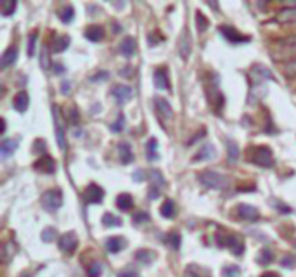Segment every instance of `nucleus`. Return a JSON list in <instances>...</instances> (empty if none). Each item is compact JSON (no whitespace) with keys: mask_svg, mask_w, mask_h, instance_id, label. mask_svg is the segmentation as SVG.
I'll list each match as a JSON object with an SVG mask.
<instances>
[{"mask_svg":"<svg viewBox=\"0 0 296 277\" xmlns=\"http://www.w3.org/2000/svg\"><path fill=\"white\" fill-rule=\"evenodd\" d=\"M248 161H251L256 166L270 168L274 166V156L272 149L269 146H256L248 153Z\"/></svg>","mask_w":296,"mask_h":277,"instance_id":"nucleus-1","label":"nucleus"},{"mask_svg":"<svg viewBox=\"0 0 296 277\" xmlns=\"http://www.w3.org/2000/svg\"><path fill=\"white\" fill-rule=\"evenodd\" d=\"M217 244L220 248H229L232 255H242L244 253V239L239 234H218Z\"/></svg>","mask_w":296,"mask_h":277,"instance_id":"nucleus-2","label":"nucleus"},{"mask_svg":"<svg viewBox=\"0 0 296 277\" xmlns=\"http://www.w3.org/2000/svg\"><path fill=\"white\" fill-rule=\"evenodd\" d=\"M40 203H42V208H44L45 212H49V213L58 212V210L62 206V203H64L62 191L61 189H51V191L44 192Z\"/></svg>","mask_w":296,"mask_h":277,"instance_id":"nucleus-3","label":"nucleus"},{"mask_svg":"<svg viewBox=\"0 0 296 277\" xmlns=\"http://www.w3.org/2000/svg\"><path fill=\"white\" fill-rule=\"evenodd\" d=\"M197 180L201 182V185H204V187L208 189H224L225 185H227V177L213 170L201 171V173L197 175Z\"/></svg>","mask_w":296,"mask_h":277,"instance_id":"nucleus-4","label":"nucleus"},{"mask_svg":"<svg viewBox=\"0 0 296 277\" xmlns=\"http://www.w3.org/2000/svg\"><path fill=\"white\" fill-rule=\"evenodd\" d=\"M265 80H272V73H270L265 66L256 64L249 69V83H251V89L265 83Z\"/></svg>","mask_w":296,"mask_h":277,"instance_id":"nucleus-5","label":"nucleus"},{"mask_svg":"<svg viewBox=\"0 0 296 277\" xmlns=\"http://www.w3.org/2000/svg\"><path fill=\"white\" fill-rule=\"evenodd\" d=\"M52 116H54V132H56V139L61 149H66V135H64V125H62V116H61V110L58 106H52Z\"/></svg>","mask_w":296,"mask_h":277,"instance_id":"nucleus-6","label":"nucleus"},{"mask_svg":"<svg viewBox=\"0 0 296 277\" xmlns=\"http://www.w3.org/2000/svg\"><path fill=\"white\" fill-rule=\"evenodd\" d=\"M218 33H220L227 42H231V44H248V42H251V37L241 35L236 28H232V26H220L218 28Z\"/></svg>","mask_w":296,"mask_h":277,"instance_id":"nucleus-7","label":"nucleus"},{"mask_svg":"<svg viewBox=\"0 0 296 277\" xmlns=\"http://www.w3.org/2000/svg\"><path fill=\"white\" fill-rule=\"evenodd\" d=\"M78 248V236L75 232H66L59 237V250L64 255H73Z\"/></svg>","mask_w":296,"mask_h":277,"instance_id":"nucleus-8","label":"nucleus"},{"mask_svg":"<svg viewBox=\"0 0 296 277\" xmlns=\"http://www.w3.org/2000/svg\"><path fill=\"white\" fill-rule=\"evenodd\" d=\"M104 199V189L97 184H89L83 191V201L87 205H97Z\"/></svg>","mask_w":296,"mask_h":277,"instance_id":"nucleus-9","label":"nucleus"},{"mask_svg":"<svg viewBox=\"0 0 296 277\" xmlns=\"http://www.w3.org/2000/svg\"><path fill=\"white\" fill-rule=\"evenodd\" d=\"M206 94H208V101H210V104L213 106V110L217 111V113H220V110L224 108V94L218 90L217 82H215V83H208Z\"/></svg>","mask_w":296,"mask_h":277,"instance_id":"nucleus-10","label":"nucleus"},{"mask_svg":"<svg viewBox=\"0 0 296 277\" xmlns=\"http://www.w3.org/2000/svg\"><path fill=\"white\" fill-rule=\"evenodd\" d=\"M154 108H156L158 116H160L163 121L174 118V110H172L170 103H168L167 99H163V97H154Z\"/></svg>","mask_w":296,"mask_h":277,"instance_id":"nucleus-11","label":"nucleus"},{"mask_svg":"<svg viewBox=\"0 0 296 277\" xmlns=\"http://www.w3.org/2000/svg\"><path fill=\"white\" fill-rule=\"evenodd\" d=\"M33 168L37 171H42V173L52 175V173H56V170H58V165H56L54 158H51L49 154H44V156L33 165Z\"/></svg>","mask_w":296,"mask_h":277,"instance_id":"nucleus-12","label":"nucleus"},{"mask_svg":"<svg viewBox=\"0 0 296 277\" xmlns=\"http://www.w3.org/2000/svg\"><path fill=\"white\" fill-rule=\"evenodd\" d=\"M151 177H153L154 187H151V191H149V199H156V198H160V192L163 191L165 185H167V180H165L163 173H161L160 170L151 171Z\"/></svg>","mask_w":296,"mask_h":277,"instance_id":"nucleus-13","label":"nucleus"},{"mask_svg":"<svg viewBox=\"0 0 296 277\" xmlns=\"http://www.w3.org/2000/svg\"><path fill=\"white\" fill-rule=\"evenodd\" d=\"M111 94H113V97L116 99V103L125 104V103H128L130 97H132V87L125 85V83H118V85H115L111 89Z\"/></svg>","mask_w":296,"mask_h":277,"instance_id":"nucleus-14","label":"nucleus"},{"mask_svg":"<svg viewBox=\"0 0 296 277\" xmlns=\"http://www.w3.org/2000/svg\"><path fill=\"white\" fill-rule=\"evenodd\" d=\"M237 217L244 222H255L260 219V212L258 208L251 205H239L237 206Z\"/></svg>","mask_w":296,"mask_h":277,"instance_id":"nucleus-15","label":"nucleus"},{"mask_svg":"<svg viewBox=\"0 0 296 277\" xmlns=\"http://www.w3.org/2000/svg\"><path fill=\"white\" fill-rule=\"evenodd\" d=\"M28 104H30V96H28V92L21 90V92H17L16 96H14L12 106L17 113H24V111L28 110Z\"/></svg>","mask_w":296,"mask_h":277,"instance_id":"nucleus-16","label":"nucleus"},{"mask_svg":"<svg viewBox=\"0 0 296 277\" xmlns=\"http://www.w3.org/2000/svg\"><path fill=\"white\" fill-rule=\"evenodd\" d=\"M118 154H119V161L123 165H130L133 161L132 147H130V142H126V140H121L118 144Z\"/></svg>","mask_w":296,"mask_h":277,"instance_id":"nucleus-17","label":"nucleus"},{"mask_svg":"<svg viewBox=\"0 0 296 277\" xmlns=\"http://www.w3.org/2000/svg\"><path fill=\"white\" fill-rule=\"evenodd\" d=\"M16 59H17V47L12 45V47L7 49V51L2 54V57H0V68L7 69L9 66H12L14 62H16Z\"/></svg>","mask_w":296,"mask_h":277,"instance_id":"nucleus-18","label":"nucleus"},{"mask_svg":"<svg viewBox=\"0 0 296 277\" xmlns=\"http://www.w3.org/2000/svg\"><path fill=\"white\" fill-rule=\"evenodd\" d=\"M154 83L160 90H170V80H168V73L165 68H158L154 71Z\"/></svg>","mask_w":296,"mask_h":277,"instance_id":"nucleus-19","label":"nucleus"},{"mask_svg":"<svg viewBox=\"0 0 296 277\" xmlns=\"http://www.w3.org/2000/svg\"><path fill=\"white\" fill-rule=\"evenodd\" d=\"M125 246H126V241L123 239V237H119V236H113V237H109V239L106 241V250H108L109 253H113V255L119 253V251H121Z\"/></svg>","mask_w":296,"mask_h":277,"instance_id":"nucleus-20","label":"nucleus"},{"mask_svg":"<svg viewBox=\"0 0 296 277\" xmlns=\"http://www.w3.org/2000/svg\"><path fill=\"white\" fill-rule=\"evenodd\" d=\"M137 51V42L133 37H125V40L119 44V52H121L125 57H132Z\"/></svg>","mask_w":296,"mask_h":277,"instance_id":"nucleus-21","label":"nucleus"},{"mask_svg":"<svg viewBox=\"0 0 296 277\" xmlns=\"http://www.w3.org/2000/svg\"><path fill=\"white\" fill-rule=\"evenodd\" d=\"M178 54L182 55V59H184V61H187L189 54H191V40H189L187 30H184L182 37L178 38Z\"/></svg>","mask_w":296,"mask_h":277,"instance_id":"nucleus-22","label":"nucleus"},{"mask_svg":"<svg viewBox=\"0 0 296 277\" xmlns=\"http://www.w3.org/2000/svg\"><path fill=\"white\" fill-rule=\"evenodd\" d=\"M215 154H217V149H215L213 144H204V146L197 151V154H194V158H192V160H194V161H206V160L215 158Z\"/></svg>","mask_w":296,"mask_h":277,"instance_id":"nucleus-23","label":"nucleus"},{"mask_svg":"<svg viewBox=\"0 0 296 277\" xmlns=\"http://www.w3.org/2000/svg\"><path fill=\"white\" fill-rule=\"evenodd\" d=\"M210 271L197 264H189L184 271V277H210Z\"/></svg>","mask_w":296,"mask_h":277,"instance_id":"nucleus-24","label":"nucleus"},{"mask_svg":"<svg viewBox=\"0 0 296 277\" xmlns=\"http://www.w3.org/2000/svg\"><path fill=\"white\" fill-rule=\"evenodd\" d=\"M276 21L279 23H295L296 21V7H284L276 14Z\"/></svg>","mask_w":296,"mask_h":277,"instance_id":"nucleus-25","label":"nucleus"},{"mask_svg":"<svg viewBox=\"0 0 296 277\" xmlns=\"http://www.w3.org/2000/svg\"><path fill=\"white\" fill-rule=\"evenodd\" d=\"M116 208L119 212H130L133 208V198L128 194V192H123L116 198Z\"/></svg>","mask_w":296,"mask_h":277,"instance_id":"nucleus-26","label":"nucleus"},{"mask_svg":"<svg viewBox=\"0 0 296 277\" xmlns=\"http://www.w3.org/2000/svg\"><path fill=\"white\" fill-rule=\"evenodd\" d=\"M106 31L102 26H89L85 30V38L90 42H101L102 38H104Z\"/></svg>","mask_w":296,"mask_h":277,"instance_id":"nucleus-27","label":"nucleus"},{"mask_svg":"<svg viewBox=\"0 0 296 277\" xmlns=\"http://www.w3.org/2000/svg\"><path fill=\"white\" fill-rule=\"evenodd\" d=\"M16 149H17V139H3L2 144H0L2 158H9Z\"/></svg>","mask_w":296,"mask_h":277,"instance_id":"nucleus-28","label":"nucleus"},{"mask_svg":"<svg viewBox=\"0 0 296 277\" xmlns=\"http://www.w3.org/2000/svg\"><path fill=\"white\" fill-rule=\"evenodd\" d=\"M0 255H2L3 264H9V262L12 260L14 255H16V244H14L12 241H7V243H3L2 250H0Z\"/></svg>","mask_w":296,"mask_h":277,"instance_id":"nucleus-29","label":"nucleus"},{"mask_svg":"<svg viewBox=\"0 0 296 277\" xmlns=\"http://www.w3.org/2000/svg\"><path fill=\"white\" fill-rule=\"evenodd\" d=\"M146 156L149 161H158L160 160V154H158V140L156 139H149L146 144Z\"/></svg>","mask_w":296,"mask_h":277,"instance_id":"nucleus-30","label":"nucleus"},{"mask_svg":"<svg viewBox=\"0 0 296 277\" xmlns=\"http://www.w3.org/2000/svg\"><path fill=\"white\" fill-rule=\"evenodd\" d=\"M225 146H227V160H229V163H236L237 161V158H239V147H237V144L234 142V140H231V139H225Z\"/></svg>","mask_w":296,"mask_h":277,"instance_id":"nucleus-31","label":"nucleus"},{"mask_svg":"<svg viewBox=\"0 0 296 277\" xmlns=\"http://www.w3.org/2000/svg\"><path fill=\"white\" fill-rule=\"evenodd\" d=\"M160 213H161V217H165V219H174V217L177 215V208H175V203L172 201V199H167V201L161 205Z\"/></svg>","mask_w":296,"mask_h":277,"instance_id":"nucleus-32","label":"nucleus"},{"mask_svg":"<svg viewBox=\"0 0 296 277\" xmlns=\"http://www.w3.org/2000/svg\"><path fill=\"white\" fill-rule=\"evenodd\" d=\"M156 258V255L153 253V251H149V250H139V251H135V260L139 262V264H144V265H149L151 262Z\"/></svg>","mask_w":296,"mask_h":277,"instance_id":"nucleus-33","label":"nucleus"},{"mask_svg":"<svg viewBox=\"0 0 296 277\" xmlns=\"http://www.w3.org/2000/svg\"><path fill=\"white\" fill-rule=\"evenodd\" d=\"M69 42H71V38L66 37V35H62V37H56L54 44H52V51L54 52H64L66 49L69 47Z\"/></svg>","mask_w":296,"mask_h":277,"instance_id":"nucleus-34","label":"nucleus"},{"mask_svg":"<svg viewBox=\"0 0 296 277\" xmlns=\"http://www.w3.org/2000/svg\"><path fill=\"white\" fill-rule=\"evenodd\" d=\"M58 16L64 24H69L73 19H75V9H73V5H64L61 10H59Z\"/></svg>","mask_w":296,"mask_h":277,"instance_id":"nucleus-35","label":"nucleus"},{"mask_svg":"<svg viewBox=\"0 0 296 277\" xmlns=\"http://www.w3.org/2000/svg\"><path fill=\"white\" fill-rule=\"evenodd\" d=\"M16 7H17L16 0H2V2H0V10H2L3 17H9L10 14H14Z\"/></svg>","mask_w":296,"mask_h":277,"instance_id":"nucleus-36","label":"nucleus"},{"mask_svg":"<svg viewBox=\"0 0 296 277\" xmlns=\"http://www.w3.org/2000/svg\"><path fill=\"white\" fill-rule=\"evenodd\" d=\"M102 225L104 227H121V219H118L113 213H104L102 215Z\"/></svg>","mask_w":296,"mask_h":277,"instance_id":"nucleus-37","label":"nucleus"},{"mask_svg":"<svg viewBox=\"0 0 296 277\" xmlns=\"http://www.w3.org/2000/svg\"><path fill=\"white\" fill-rule=\"evenodd\" d=\"M272 260H274V253L270 250H267V248L260 251L258 257H256V264L258 265H270Z\"/></svg>","mask_w":296,"mask_h":277,"instance_id":"nucleus-38","label":"nucleus"},{"mask_svg":"<svg viewBox=\"0 0 296 277\" xmlns=\"http://www.w3.org/2000/svg\"><path fill=\"white\" fill-rule=\"evenodd\" d=\"M196 26H197V31H199V33L206 31L208 26H210V21H208V17L203 16L201 10H196Z\"/></svg>","mask_w":296,"mask_h":277,"instance_id":"nucleus-39","label":"nucleus"},{"mask_svg":"<svg viewBox=\"0 0 296 277\" xmlns=\"http://www.w3.org/2000/svg\"><path fill=\"white\" fill-rule=\"evenodd\" d=\"M40 66H42V69H44V71H49V68H51V59H49V47H47V45H42Z\"/></svg>","mask_w":296,"mask_h":277,"instance_id":"nucleus-40","label":"nucleus"},{"mask_svg":"<svg viewBox=\"0 0 296 277\" xmlns=\"http://www.w3.org/2000/svg\"><path fill=\"white\" fill-rule=\"evenodd\" d=\"M222 276L224 277H241V267L237 265H225L222 269Z\"/></svg>","mask_w":296,"mask_h":277,"instance_id":"nucleus-41","label":"nucleus"},{"mask_svg":"<svg viewBox=\"0 0 296 277\" xmlns=\"http://www.w3.org/2000/svg\"><path fill=\"white\" fill-rule=\"evenodd\" d=\"M102 276V265L99 262H92L87 267V277H101Z\"/></svg>","mask_w":296,"mask_h":277,"instance_id":"nucleus-42","label":"nucleus"},{"mask_svg":"<svg viewBox=\"0 0 296 277\" xmlns=\"http://www.w3.org/2000/svg\"><path fill=\"white\" fill-rule=\"evenodd\" d=\"M167 244H170L172 250H178L180 248V234L177 232H172L167 236Z\"/></svg>","mask_w":296,"mask_h":277,"instance_id":"nucleus-43","label":"nucleus"},{"mask_svg":"<svg viewBox=\"0 0 296 277\" xmlns=\"http://www.w3.org/2000/svg\"><path fill=\"white\" fill-rule=\"evenodd\" d=\"M37 38H38V31H33V33L30 35V38H28V57H31V55L35 54V44H37Z\"/></svg>","mask_w":296,"mask_h":277,"instance_id":"nucleus-44","label":"nucleus"},{"mask_svg":"<svg viewBox=\"0 0 296 277\" xmlns=\"http://www.w3.org/2000/svg\"><path fill=\"white\" fill-rule=\"evenodd\" d=\"M56 229L54 227H47V229L42 230V241H45V243H51V241L56 239Z\"/></svg>","mask_w":296,"mask_h":277,"instance_id":"nucleus-45","label":"nucleus"},{"mask_svg":"<svg viewBox=\"0 0 296 277\" xmlns=\"http://www.w3.org/2000/svg\"><path fill=\"white\" fill-rule=\"evenodd\" d=\"M123 127H125V114H118V120H116L109 128H111V132L118 134V132L123 130Z\"/></svg>","mask_w":296,"mask_h":277,"instance_id":"nucleus-46","label":"nucleus"},{"mask_svg":"<svg viewBox=\"0 0 296 277\" xmlns=\"http://www.w3.org/2000/svg\"><path fill=\"white\" fill-rule=\"evenodd\" d=\"M144 222H149V213L147 212L133 213V223H144Z\"/></svg>","mask_w":296,"mask_h":277,"instance_id":"nucleus-47","label":"nucleus"},{"mask_svg":"<svg viewBox=\"0 0 296 277\" xmlns=\"http://www.w3.org/2000/svg\"><path fill=\"white\" fill-rule=\"evenodd\" d=\"M109 78V73L108 71H97L96 75L90 76V82L92 83H99V82H104V80Z\"/></svg>","mask_w":296,"mask_h":277,"instance_id":"nucleus-48","label":"nucleus"},{"mask_svg":"<svg viewBox=\"0 0 296 277\" xmlns=\"http://www.w3.org/2000/svg\"><path fill=\"white\" fill-rule=\"evenodd\" d=\"M160 42H163V37L161 35H158L156 31H154V37H153V33L149 35V45L151 47H154V45H158Z\"/></svg>","mask_w":296,"mask_h":277,"instance_id":"nucleus-49","label":"nucleus"},{"mask_svg":"<svg viewBox=\"0 0 296 277\" xmlns=\"http://www.w3.org/2000/svg\"><path fill=\"white\" fill-rule=\"evenodd\" d=\"M118 277H139V272L133 269H126V271L118 272Z\"/></svg>","mask_w":296,"mask_h":277,"instance_id":"nucleus-50","label":"nucleus"},{"mask_svg":"<svg viewBox=\"0 0 296 277\" xmlns=\"http://www.w3.org/2000/svg\"><path fill=\"white\" fill-rule=\"evenodd\" d=\"M45 149V142L44 140H35V146H33V153H37V154H42V151Z\"/></svg>","mask_w":296,"mask_h":277,"instance_id":"nucleus-51","label":"nucleus"},{"mask_svg":"<svg viewBox=\"0 0 296 277\" xmlns=\"http://www.w3.org/2000/svg\"><path fill=\"white\" fill-rule=\"evenodd\" d=\"M133 180H135V182H142V180H146V171H144V170L133 171Z\"/></svg>","mask_w":296,"mask_h":277,"instance_id":"nucleus-52","label":"nucleus"},{"mask_svg":"<svg viewBox=\"0 0 296 277\" xmlns=\"http://www.w3.org/2000/svg\"><path fill=\"white\" fill-rule=\"evenodd\" d=\"M284 71H286V73H296V59L290 61L286 66H284Z\"/></svg>","mask_w":296,"mask_h":277,"instance_id":"nucleus-53","label":"nucleus"},{"mask_svg":"<svg viewBox=\"0 0 296 277\" xmlns=\"http://www.w3.org/2000/svg\"><path fill=\"white\" fill-rule=\"evenodd\" d=\"M293 265H295V258H293V257H286V258H283V267L290 269V267H293Z\"/></svg>","mask_w":296,"mask_h":277,"instance_id":"nucleus-54","label":"nucleus"},{"mask_svg":"<svg viewBox=\"0 0 296 277\" xmlns=\"http://www.w3.org/2000/svg\"><path fill=\"white\" fill-rule=\"evenodd\" d=\"M61 92L64 94V96H66V94L71 92V83H69V82H62L61 83Z\"/></svg>","mask_w":296,"mask_h":277,"instance_id":"nucleus-55","label":"nucleus"},{"mask_svg":"<svg viewBox=\"0 0 296 277\" xmlns=\"http://www.w3.org/2000/svg\"><path fill=\"white\" fill-rule=\"evenodd\" d=\"M69 123H73V125L78 123V113H76L75 108H73V110H71V120H69Z\"/></svg>","mask_w":296,"mask_h":277,"instance_id":"nucleus-56","label":"nucleus"},{"mask_svg":"<svg viewBox=\"0 0 296 277\" xmlns=\"http://www.w3.org/2000/svg\"><path fill=\"white\" fill-rule=\"evenodd\" d=\"M54 73H56V75H62V73H64V66H62V64H54Z\"/></svg>","mask_w":296,"mask_h":277,"instance_id":"nucleus-57","label":"nucleus"},{"mask_svg":"<svg viewBox=\"0 0 296 277\" xmlns=\"http://www.w3.org/2000/svg\"><path fill=\"white\" fill-rule=\"evenodd\" d=\"M204 134H206V132H204V130H201V134H199V135H194V137H192L191 140H189V144H194V142H197V140H199L201 137H203Z\"/></svg>","mask_w":296,"mask_h":277,"instance_id":"nucleus-58","label":"nucleus"},{"mask_svg":"<svg viewBox=\"0 0 296 277\" xmlns=\"http://www.w3.org/2000/svg\"><path fill=\"white\" fill-rule=\"evenodd\" d=\"M130 69L132 68H123V69H119V75L121 76H130L132 73H130Z\"/></svg>","mask_w":296,"mask_h":277,"instance_id":"nucleus-59","label":"nucleus"},{"mask_svg":"<svg viewBox=\"0 0 296 277\" xmlns=\"http://www.w3.org/2000/svg\"><path fill=\"white\" fill-rule=\"evenodd\" d=\"M260 277H281L277 272H265V274H262Z\"/></svg>","mask_w":296,"mask_h":277,"instance_id":"nucleus-60","label":"nucleus"},{"mask_svg":"<svg viewBox=\"0 0 296 277\" xmlns=\"http://www.w3.org/2000/svg\"><path fill=\"white\" fill-rule=\"evenodd\" d=\"M0 134H5V120H2V127H0Z\"/></svg>","mask_w":296,"mask_h":277,"instance_id":"nucleus-61","label":"nucleus"}]
</instances>
